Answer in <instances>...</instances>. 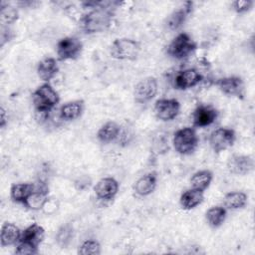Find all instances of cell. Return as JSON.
Masks as SVG:
<instances>
[{"instance_id": "cell-20", "label": "cell", "mask_w": 255, "mask_h": 255, "mask_svg": "<svg viewBox=\"0 0 255 255\" xmlns=\"http://www.w3.org/2000/svg\"><path fill=\"white\" fill-rule=\"evenodd\" d=\"M21 231L20 229L11 222H5L1 228L0 241L1 246H10L20 240Z\"/></svg>"}, {"instance_id": "cell-18", "label": "cell", "mask_w": 255, "mask_h": 255, "mask_svg": "<svg viewBox=\"0 0 255 255\" xmlns=\"http://www.w3.org/2000/svg\"><path fill=\"white\" fill-rule=\"evenodd\" d=\"M59 71V66L54 58L43 59L37 67V74L39 78L44 82H49L53 79Z\"/></svg>"}, {"instance_id": "cell-32", "label": "cell", "mask_w": 255, "mask_h": 255, "mask_svg": "<svg viewBox=\"0 0 255 255\" xmlns=\"http://www.w3.org/2000/svg\"><path fill=\"white\" fill-rule=\"evenodd\" d=\"M16 254H20V255H30V254H36L38 253V248L34 247L28 243L25 242H21L19 241V244L15 250Z\"/></svg>"}, {"instance_id": "cell-30", "label": "cell", "mask_w": 255, "mask_h": 255, "mask_svg": "<svg viewBox=\"0 0 255 255\" xmlns=\"http://www.w3.org/2000/svg\"><path fill=\"white\" fill-rule=\"evenodd\" d=\"M79 254L95 255L101 253V246L96 240H87L79 248Z\"/></svg>"}, {"instance_id": "cell-5", "label": "cell", "mask_w": 255, "mask_h": 255, "mask_svg": "<svg viewBox=\"0 0 255 255\" xmlns=\"http://www.w3.org/2000/svg\"><path fill=\"white\" fill-rule=\"evenodd\" d=\"M35 110L50 111L59 103L60 98L56 90L48 83L38 87L32 95Z\"/></svg>"}, {"instance_id": "cell-21", "label": "cell", "mask_w": 255, "mask_h": 255, "mask_svg": "<svg viewBox=\"0 0 255 255\" xmlns=\"http://www.w3.org/2000/svg\"><path fill=\"white\" fill-rule=\"evenodd\" d=\"M204 199V194L202 190L196 189V188H191L186 191H184L179 199L180 205L183 209L189 210L197 205H199Z\"/></svg>"}, {"instance_id": "cell-27", "label": "cell", "mask_w": 255, "mask_h": 255, "mask_svg": "<svg viewBox=\"0 0 255 255\" xmlns=\"http://www.w3.org/2000/svg\"><path fill=\"white\" fill-rule=\"evenodd\" d=\"M205 217H206L208 224L211 227L217 228V227L221 226L223 224V222L225 221L226 209L221 206H213L206 211Z\"/></svg>"}, {"instance_id": "cell-12", "label": "cell", "mask_w": 255, "mask_h": 255, "mask_svg": "<svg viewBox=\"0 0 255 255\" xmlns=\"http://www.w3.org/2000/svg\"><path fill=\"white\" fill-rule=\"evenodd\" d=\"M217 115V111L212 106L200 105L193 112V126L197 128H204L210 126L215 122Z\"/></svg>"}, {"instance_id": "cell-14", "label": "cell", "mask_w": 255, "mask_h": 255, "mask_svg": "<svg viewBox=\"0 0 255 255\" xmlns=\"http://www.w3.org/2000/svg\"><path fill=\"white\" fill-rule=\"evenodd\" d=\"M94 190L98 198L103 200H110L114 198L118 193L119 183L113 177H104L97 182Z\"/></svg>"}, {"instance_id": "cell-16", "label": "cell", "mask_w": 255, "mask_h": 255, "mask_svg": "<svg viewBox=\"0 0 255 255\" xmlns=\"http://www.w3.org/2000/svg\"><path fill=\"white\" fill-rule=\"evenodd\" d=\"M157 176L155 172H149L138 178L134 183V191L140 196H147L152 193L156 187Z\"/></svg>"}, {"instance_id": "cell-10", "label": "cell", "mask_w": 255, "mask_h": 255, "mask_svg": "<svg viewBox=\"0 0 255 255\" xmlns=\"http://www.w3.org/2000/svg\"><path fill=\"white\" fill-rule=\"evenodd\" d=\"M219 90L228 96L243 99L244 97V82L241 78L236 76L221 78L215 82Z\"/></svg>"}, {"instance_id": "cell-29", "label": "cell", "mask_w": 255, "mask_h": 255, "mask_svg": "<svg viewBox=\"0 0 255 255\" xmlns=\"http://www.w3.org/2000/svg\"><path fill=\"white\" fill-rule=\"evenodd\" d=\"M18 19L17 10L9 5H2L0 12V21L3 24H12Z\"/></svg>"}, {"instance_id": "cell-34", "label": "cell", "mask_w": 255, "mask_h": 255, "mask_svg": "<svg viewBox=\"0 0 255 255\" xmlns=\"http://www.w3.org/2000/svg\"><path fill=\"white\" fill-rule=\"evenodd\" d=\"M7 117H6V112L3 108H1V118H0V127L2 128H4V127L6 126L7 124Z\"/></svg>"}, {"instance_id": "cell-6", "label": "cell", "mask_w": 255, "mask_h": 255, "mask_svg": "<svg viewBox=\"0 0 255 255\" xmlns=\"http://www.w3.org/2000/svg\"><path fill=\"white\" fill-rule=\"evenodd\" d=\"M56 50L61 61L75 60L81 55L83 44L76 37H65L58 42Z\"/></svg>"}, {"instance_id": "cell-25", "label": "cell", "mask_w": 255, "mask_h": 255, "mask_svg": "<svg viewBox=\"0 0 255 255\" xmlns=\"http://www.w3.org/2000/svg\"><path fill=\"white\" fill-rule=\"evenodd\" d=\"M247 195L241 191L229 192L224 196V205L226 208L236 210L243 208L247 203Z\"/></svg>"}, {"instance_id": "cell-31", "label": "cell", "mask_w": 255, "mask_h": 255, "mask_svg": "<svg viewBox=\"0 0 255 255\" xmlns=\"http://www.w3.org/2000/svg\"><path fill=\"white\" fill-rule=\"evenodd\" d=\"M253 6L252 0H236L232 3V7L237 13H245L249 11Z\"/></svg>"}, {"instance_id": "cell-1", "label": "cell", "mask_w": 255, "mask_h": 255, "mask_svg": "<svg viewBox=\"0 0 255 255\" xmlns=\"http://www.w3.org/2000/svg\"><path fill=\"white\" fill-rule=\"evenodd\" d=\"M103 2L96 9L90 11L80 19V27L85 33L93 34L107 30L113 20V11L108 7H102Z\"/></svg>"}, {"instance_id": "cell-2", "label": "cell", "mask_w": 255, "mask_h": 255, "mask_svg": "<svg viewBox=\"0 0 255 255\" xmlns=\"http://www.w3.org/2000/svg\"><path fill=\"white\" fill-rule=\"evenodd\" d=\"M140 52V44L129 38L116 39L111 45L110 54L118 60L133 61L138 57Z\"/></svg>"}, {"instance_id": "cell-33", "label": "cell", "mask_w": 255, "mask_h": 255, "mask_svg": "<svg viewBox=\"0 0 255 255\" xmlns=\"http://www.w3.org/2000/svg\"><path fill=\"white\" fill-rule=\"evenodd\" d=\"M42 209H43V211L45 213L52 214V213H54L58 209V203H57V201L55 199H49L48 198Z\"/></svg>"}, {"instance_id": "cell-28", "label": "cell", "mask_w": 255, "mask_h": 255, "mask_svg": "<svg viewBox=\"0 0 255 255\" xmlns=\"http://www.w3.org/2000/svg\"><path fill=\"white\" fill-rule=\"evenodd\" d=\"M73 238V228L70 224H65L61 226L56 234V241L62 248H66L72 241Z\"/></svg>"}, {"instance_id": "cell-13", "label": "cell", "mask_w": 255, "mask_h": 255, "mask_svg": "<svg viewBox=\"0 0 255 255\" xmlns=\"http://www.w3.org/2000/svg\"><path fill=\"white\" fill-rule=\"evenodd\" d=\"M254 167V161L252 157L242 154L232 155L227 162L228 170L237 175H245L249 173Z\"/></svg>"}, {"instance_id": "cell-11", "label": "cell", "mask_w": 255, "mask_h": 255, "mask_svg": "<svg viewBox=\"0 0 255 255\" xmlns=\"http://www.w3.org/2000/svg\"><path fill=\"white\" fill-rule=\"evenodd\" d=\"M202 80L201 74L196 69H185L179 71L173 80L174 88L177 90H186L196 86Z\"/></svg>"}, {"instance_id": "cell-24", "label": "cell", "mask_w": 255, "mask_h": 255, "mask_svg": "<svg viewBox=\"0 0 255 255\" xmlns=\"http://www.w3.org/2000/svg\"><path fill=\"white\" fill-rule=\"evenodd\" d=\"M34 189L35 185L33 183H15L11 186L10 196L13 201L24 204L25 200Z\"/></svg>"}, {"instance_id": "cell-23", "label": "cell", "mask_w": 255, "mask_h": 255, "mask_svg": "<svg viewBox=\"0 0 255 255\" xmlns=\"http://www.w3.org/2000/svg\"><path fill=\"white\" fill-rule=\"evenodd\" d=\"M84 110V102L83 101H73L66 103L61 107L60 116L62 119L66 121H73L78 119Z\"/></svg>"}, {"instance_id": "cell-22", "label": "cell", "mask_w": 255, "mask_h": 255, "mask_svg": "<svg viewBox=\"0 0 255 255\" xmlns=\"http://www.w3.org/2000/svg\"><path fill=\"white\" fill-rule=\"evenodd\" d=\"M121 127L115 122H108L100 128L97 133L98 139L103 143H109L120 136Z\"/></svg>"}, {"instance_id": "cell-8", "label": "cell", "mask_w": 255, "mask_h": 255, "mask_svg": "<svg viewBox=\"0 0 255 255\" xmlns=\"http://www.w3.org/2000/svg\"><path fill=\"white\" fill-rule=\"evenodd\" d=\"M157 93V82L153 77H146L140 80L134 87V101L140 104L149 102Z\"/></svg>"}, {"instance_id": "cell-3", "label": "cell", "mask_w": 255, "mask_h": 255, "mask_svg": "<svg viewBox=\"0 0 255 255\" xmlns=\"http://www.w3.org/2000/svg\"><path fill=\"white\" fill-rule=\"evenodd\" d=\"M198 141V135L192 128H180L173 134L174 149L183 155L191 154L196 149Z\"/></svg>"}, {"instance_id": "cell-17", "label": "cell", "mask_w": 255, "mask_h": 255, "mask_svg": "<svg viewBox=\"0 0 255 255\" xmlns=\"http://www.w3.org/2000/svg\"><path fill=\"white\" fill-rule=\"evenodd\" d=\"M192 10V2H186L183 7L172 12L166 19V26L170 30H177L185 22L187 16Z\"/></svg>"}, {"instance_id": "cell-19", "label": "cell", "mask_w": 255, "mask_h": 255, "mask_svg": "<svg viewBox=\"0 0 255 255\" xmlns=\"http://www.w3.org/2000/svg\"><path fill=\"white\" fill-rule=\"evenodd\" d=\"M48 199V188L45 186L35 187L32 193L27 197L24 202L28 208L32 210H40L43 208L45 202Z\"/></svg>"}, {"instance_id": "cell-4", "label": "cell", "mask_w": 255, "mask_h": 255, "mask_svg": "<svg viewBox=\"0 0 255 255\" xmlns=\"http://www.w3.org/2000/svg\"><path fill=\"white\" fill-rule=\"evenodd\" d=\"M197 48L196 43L186 33L178 34L167 46V54L177 60H182L191 55Z\"/></svg>"}, {"instance_id": "cell-15", "label": "cell", "mask_w": 255, "mask_h": 255, "mask_svg": "<svg viewBox=\"0 0 255 255\" xmlns=\"http://www.w3.org/2000/svg\"><path fill=\"white\" fill-rule=\"evenodd\" d=\"M44 235H45L44 228L37 223H33L21 233L19 241L28 243L38 248V246L44 239Z\"/></svg>"}, {"instance_id": "cell-26", "label": "cell", "mask_w": 255, "mask_h": 255, "mask_svg": "<svg viewBox=\"0 0 255 255\" xmlns=\"http://www.w3.org/2000/svg\"><path fill=\"white\" fill-rule=\"evenodd\" d=\"M213 178V174L210 170L204 169L196 171L190 178V183L192 188H196L204 191L211 183Z\"/></svg>"}, {"instance_id": "cell-9", "label": "cell", "mask_w": 255, "mask_h": 255, "mask_svg": "<svg viewBox=\"0 0 255 255\" xmlns=\"http://www.w3.org/2000/svg\"><path fill=\"white\" fill-rule=\"evenodd\" d=\"M180 105L175 99H160L155 102L154 114L160 121L167 122L173 120L179 113Z\"/></svg>"}, {"instance_id": "cell-7", "label": "cell", "mask_w": 255, "mask_h": 255, "mask_svg": "<svg viewBox=\"0 0 255 255\" xmlns=\"http://www.w3.org/2000/svg\"><path fill=\"white\" fill-rule=\"evenodd\" d=\"M236 135L235 131L231 128H219L213 130L209 136V143L212 149L219 153L234 144Z\"/></svg>"}]
</instances>
